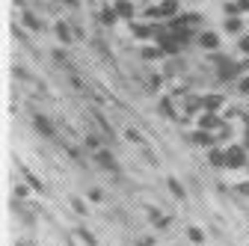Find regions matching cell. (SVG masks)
<instances>
[{"label": "cell", "instance_id": "obj_19", "mask_svg": "<svg viewBox=\"0 0 249 246\" xmlns=\"http://www.w3.org/2000/svg\"><path fill=\"white\" fill-rule=\"evenodd\" d=\"M98 21H101L104 27H116V21H119V15H116V9H113V3H110V6H101V9H98Z\"/></svg>", "mask_w": 249, "mask_h": 246}, {"label": "cell", "instance_id": "obj_4", "mask_svg": "<svg viewBox=\"0 0 249 246\" xmlns=\"http://www.w3.org/2000/svg\"><path fill=\"white\" fill-rule=\"evenodd\" d=\"M226 107V95L223 92H205L202 95V113H220Z\"/></svg>", "mask_w": 249, "mask_h": 246}, {"label": "cell", "instance_id": "obj_34", "mask_svg": "<svg viewBox=\"0 0 249 246\" xmlns=\"http://www.w3.org/2000/svg\"><path fill=\"white\" fill-rule=\"evenodd\" d=\"M240 196H249V184H237V187H234Z\"/></svg>", "mask_w": 249, "mask_h": 246}, {"label": "cell", "instance_id": "obj_29", "mask_svg": "<svg viewBox=\"0 0 249 246\" xmlns=\"http://www.w3.org/2000/svg\"><path fill=\"white\" fill-rule=\"evenodd\" d=\"M27 196H30V190L24 187V184H18V187H15V199H21V202H24Z\"/></svg>", "mask_w": 249, "mask_h": 246}, {"label": "cell", "instance_id": "obj_22", "mask_svg": "<svg viewBox=\"0 0 249 246\" xmlns=\"http://www.w3.org/2000/svg\"><path fill=\"white\" fill-rule=\"evenodd\" d=\"M160 56H163V51L160 48H151V45H145L140 51V59H145V63H154V59H160Z\"/></svg>", "mask_w": 249, "mask_h": 246}, {"label": "cell", "instance_id": "obj_8", "mask_svg": "<svg viewBox=\"0 0 249 246\" xmlns=\"http://www.w3.org/2000/svg\"><path fill=\"white\" fill-rule=\"evenodd\" d=\"M113 9H116L119 21H131L134 24V18H137V3L134 0H113Z\"/></svg>", "mask_w": 249, "mask_h": 246}, {"label": "cell", "instance_id": "obj_20", "mask_svg": "<svg viewBox=\"0 0 249 246\" xmlns=\"http://www.w3.org/2000/svg\"><path fill=\"white\" fill-rule=\"evenodd\" d=\"M83 145H86V148L92 151V155H95V151H98V148H104V140H101L98 134H92V131H89V134L83 137Z\"/></svg>", "mask_w": 249, "mask_h": 246}, {"label": "cell", "instance_id": "obj_26", "mask_svg": "<svg viewBox=\"0 0 249 246\" xmlns=\"http://www.w3.org/2000/svg\"><path fill=\"white\" fill-rule=\"evenodd\" d=\"M184 21H187V24H190V27L196 30V27H202V21H205V18H202L199 12H187V15H184Z\"/></svg>", "mask_w": 249, "mask_h": 246}, {"label": "cell", "instance_id": "obj_27", "mask_svg": "<svg viewBox=\"0 0 249 246\" xmlns=\"http://www.w3.org/2000/svg\"><path fill=\"white\" fill-rule=\"evenodd\" d=\"M77 237H83V240H86V246H98V240H95V234H89L86 228H77Z\"/></svg>", "mask_w": 249, "mask_h": 246}, {"label": "cell", "instance_id": "obj_24", "mask_svg": "<svg viewBox=\"0 0 249 246\" xmlns=\"http://www.w3.org/2000/svg\"><path fill=\"white\" fill-rule=\"evenodd\" d=\"M234 89H237V95H243V98H249V74H243L237 83H234Z\"/></svg>", "mask_w": 249, "mask_h": 246}, {"label": "cell", "instance_id": "obj_1", "mask_svg": "<svg viewBox=\"0 0 249 246\" xmlns=\"http://www.w3.org/2000/svg\"><path fill=\"white\" fill-rule=\"evenodd\" d=\"M145 15H148L151 21H163V24H166V21H172V18L181 15V3H178V0H160L158 6H148Z\"/></svg>", "mask_w": 249, "mask_h": 246}, {"label": "cell", "instance_id": "obj_5", "mask_svg": "<svg viewBox=\"0 0 249 246\" xmlns=\"http://www.w3.org/2000/svg\"><path fill=\"white\" fill-rule=\"evenodd\" d=\"M187 142L196 145V148H213V145H216V137L208 134V131H202V128H196V131L187 134Z\"/></svg>", "mask_w": 249, "mask_h": 246}, {"label": "cell", "instance_id": "obj_11", "mask_svg": "<svg viewBox=\"0 0 249 246\" xmlns=\"http://www.w3.org/2000/svg\"><path fill=\"white\" fill-rule=\"evenodd\" d=\"M33 128H36L39 134H45V137H56L53 122H51L48 116H42V113H33Z\"/></svg>", "mask_w": 249, "mask_h": 246}, {"label": "cell", "instance_id": "obj_15", "mask_svg": "<svg viewBox=\"0 0 249 246\" xmlns=\"http://www.w3.org/2000/svg\"><path fill=\"white\" fill-rule=\"evenodd\" d=\"M158 110H160V116H166L169 122H175V119H178V107H175V98H169V95H163V98H160Z\"/></svg>", "mask_w": 249, "mask_h": 246}, {"label": "cell", "instance_id": "obj_28", "mask_svg": "<svg viewBox=\"0 0 249 246\" xmlns=\"http://www.w3.org/2000/svg\"><path fill=\"white\" fill-rule=\"evenodd\" d=\"M237 51L249 56V36H246V33H243V36H237Z\"/></svg>", "mask_w": 249, "mask_h": 246}, {"label": "cell", "instance_id": "obj_13", "mask_svg": "<svg viewBox=\"0 0 249 246\" xmlns=\"http://www.w3.org/2000/svg\"><path fill=\"white\" fill-rule=\"evenodd\" d=\"M208 163H211L213 169H226V145L208 148Z\"/></svg>", "mask_w": 249, "mask_h": 246}, {"label": "cell", "instance_id": "obj_6", "mask_svg": "<svg viewBox=\"0 0 249 246\" xmlns=\"http://www.w3.org/2000/svg\"><path fill=\"white\" fill-rule=\"evenodd\" d=\"M92 160H95V163H98L101 169H107V172H113V175L119 172V163H116V158H113V151H110L107 145H104V148H98V151H95V155H92Z\"/></svg>", "mask_w": 249, "mask_h": 246}, {"label": "cell", "instance_id": "obj_14", "mask_svg": "<svg viewBox=\"0 0 249 246\" xmlns=\"http://www.w3.org/2000/svg\"><path fill=\"white\" fill-rule=\"evenodd\" d=\"M21 21H24V27H27V30H33V33H45V21H42V18H36L30 9H24V12H21Z\"/></svg>", "mask_w": 249, "mask_h": 246}, {"label": "cell", "instance_id": "obj_18", "mask_svg": "<svg viewBox=\"0 0 249 246\" xmlns=\"http://www.w3.org/2000/svg\"><path fill=\"white\" fill-rule=\"evenodd\" d=\"M223 30H226L229 36H243V18H240V15H234V18H226Z\"/></svg>", "mask_w": 249, "mask_h": 246}, {"label": "cell", "instance_id": "obj_31", "mask_svg": "<svg viewBox=\"0 0 249 246\" xmlns=\"http://www.w3.org/2000/svg\"><path fill=\"white\" fill-rule=\"evenodd\" d=\"M137 246H154V237L142 234V237H137Z\"/></svg>", "mask_w": 249, "mask_h": 246}, {"label": "cell", "instance_id": "obj_10", "mask_svg": "<svg viewBox=\"0 0 249 246\" xmlns=\"http://www.w3.org/2000/svg\"><path fill=\"white\" fill-rule=\"evenodd\" d=\"M158 30H160V24H148V21H134L131 24V33H134V39H154L158 36Z\"/></svg>", "mask_w": 249, "mask_h": 246}, {"label": "cell", "instance_id": "obj_30", "mask_svg": "<svg viewBox=\"0 0 249 246\" xmlns=\"http://www.w3.org/2000/svg\"><path fill=\"white\" fill-rule=\"evenodd\" d=\"M71 208H74L77 213H86V205H83V202H80L77 196H71Z\"/></svg>", "mask_w": 249, "mask_h": 246}, {"label": "cell", "instance_id": "obj_25", "mask_svg": "<svg viewBox=\"0 0 249 246\" xmlns=\"http://www.w3.org/2000/svg\"><path fill=\"white\" fill-rule=\"evenodd\" d=\"M86 199L98 205V202H104V190H101V187H89V190H86Z\"/></svg>", "mask_w": 249, "mask_h": 246}, {"label": "cell", "instance_id": "obj_16", "mask_svg": "<svg viewBox=\"0 0 249 246\" xmlns=\"http://www.w3.org/2000/svg\"><path fill=\"white\" fill-rule=\"evenodd\" d=\"M148 217H151V226L158 231H166L172 226V217H166V213H160V211H148Z\"/></svg>", "mask_w": 249, "mask_h": 246}, {"label": "cell", "instance_id": "obj_12", "mask_svg": "<svg viewBox=\"0 0 249 246\" xmlns=\"http://www.w3.org/2000/svg\"><path fill=\"white\" fill-rule=\"evenodd\" d=\"M53 33H56L59 45H71V42H74V27H69L66 21H56V24H53Z\"/></svg>", "mask_w": 249, "mask_h": 246}, {"label": "cell", "instance_id": "obj_9", "mask_svg": "<svg viewBox=\"0 0 249 246\" xmlns=\"http://www.w3.org/2000/svg\"><path fill=\"white\" fill-rule=\"evenodd\" d=\"M196 45L202 51H220V33H213V30H199Z\"/></svg>", "mask_w": 249, "mask_h": 246}, {"label": "cell", "instance_id": "obj_23", "mask_svg": "<svg viewBox=\"0 0 249 246\" xmlns=\"http://www.w3.org/2000/svg\"><path fill=\"white\" fill-rule=\"evenodd\" d=\"M163 80H166L163 74H154V71H151V74H145V89H151V92H158V89L163 86Z\"/></svg>", "mask_w": 249, "mask_h": 246}, {"label": "cell", "instance_id": "obj_32", "mask_svg": "<svg viewBox=\"0 0 249 246\" xmlns=\"http://www.w3.org/2000/svg\"><path fill=\"white\" fill-rule=\"evenodd\" d=\"M59 6H69V9H77L80 6V0H56Z\"/></svg>", "mask_w": 249, "mask_h": 246}, {"label": "cell", "instance_id": "obj_3", "mask_svg": "<svg viewBox=\"0 0 249 246\" xmlns=\"http://www.w3.org/2000/svg\"><path fill=\"white\" fill-rule=\"evenodd\" d=\"M223 125H226V119L220 113H199V119H196V128H202L208 134H216Z\"/></svg>", "mask_w": 249, "mask_h": 246}, {"label": "cell", "instance_id": "obj_7", "mask_svg": "<svg viewBox=\"0 0 249 246\" xmlns=\"http://www.w3.org/2000/svg\"><path fill=\"white\" fill-rule=\"evenodd\" d=\"M178 104H181V110H184L187 119H190L193 113H202V95H196V92H187V95H181Z\"/></svg>", "mask_w": 249, "mask_h": 246}, {"label": "cell", "instance_id": "obj_2", "mask_svg": "<svg viewBox=\"0 0 249 246\" xmlns=\"http://www.w3.org/2000/svg\"><path fill=\"white\" fill-rule=\"evenodd\" d=\"M249 163V148L243 142H229L226 145V169H243Z\"/></svg>", "mask_w": 249, "mask_h": 246}, {"label": "cell", "instance_id": "obj_33", "mask_svg": "<svg viewBox=\"0 0 249 246\" xmlns=\"http://www.w3.org/2000/svg\"><path fill=\"white\" fill-rule=\"evenodd\" d=\"M128 140H134V142H142V137H140L134 128H128Z\"/></svg>", "mask_w": 249, "mask_h": 246}, {"label": "cell", "instance_id": "obj_21", "mask_svg": "<svg viewBox=\"0 0 249 246\" xmlns=\"http://www.w3.org/2000/svg\"><path fill=\"white\" fill-rule=\"evenodd\" d=\"M187 240H190L193 246H202L205 243V231L199 226H187Z\"/></svg>", "mask_w": 249, "mask_h": 246}, {"label": "cell", "instance_id": "obj_17", "mask_svg": "<svg viewBox=\"0 0 249 246\" xmlns=\"http://www.w3.org/2000/svg\"><path fill=\"white\" fill-rule=\"evenodd\" d=\"M166 190H169V193H172V199H178V202H184V199H187V190H184V184H181L178 178H172V175L166 178Z\"/></svg>", "mask_w": 249, "mask_h": 246}]
</instances>
